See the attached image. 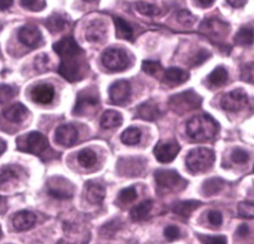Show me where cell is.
Returning a JSON list of instances; mask_svg holds the SVG:
<instances>
[{"label":"cell","instance_id":"44dd1931","mask_svg":"<svg viewBox=\"0 0 254 244\" xmlns=\"http://www.w3.org/2000/svg\"><path fill=\"white\" fill-rule=\"evenodd\" d=\"M106 197V188L99 183H88L86 190V198L92 205H101Z\"/></svg>","mask_w":254,"mask_h":244},{"label":"cell","instance_id":"836d02e7","mask_svg":"<svg viewBox=\"0 0 254 244\" xmlns=\"http://www.w3.org/2000/svg\"><path fill=\"white\" fill-rule=\"evenodd\" d=\"M138 195H136V191L134 187H127L123 188V190L119 192L118 195V201L123 205H127V203H130L133 201L136 200Z\"/></svg>","mask_w":254,"mask_h":244},{"label":"cell","instance_id":"f35d334b","mask_svg":"<svg viewBox=\"0 0 254 244\" xmlns=\"http://www.w3.org/2000/svg\"><path fill=\"white\" fill-rule=\"evenodd\" d=\"M21 5L31 11H40L46 6V0H21Z\"/></svg>","mask_w":254,"mask_h":244},{"label":"cell","instance_id":"ffe728a7","mask_svg":"<svg viewBox=\"0 0 254 244\" xmlns=\"http://www.w3.org/2000/svg\"><path fill=\"white\" fill-rule=\"evenodd\" d=\"M4 117L10 122L20 123L27 117V108L21 103H15L4 109Z\"/></svg>","mask_w":254,"mask_h":244},{"label":"cell","instance_id":"ab89813d","mask_svg":"<svg viewBox=\"0 0 254 244\" xmlns=\"http://www.w3.org/2000/svg\"><path fill=\"white\" fill-rule=\"evenodd\" d=\"M241 77L243 81L254 84V62L243 64L242 69H241Z\"/></svg>","mask_w":254,"mask_h":244},{"label":"cell","instance_id":"f1b7e54d","mask_svg":"<svg viewBox=\"0 0 254 244\" xmlns=\"http://www.w3.org/2000/svg\"><path fill=\"white\" fill-rule=\"evenodd\" d=\"M114 24H116L117 37L123 40H133V29L130 25L122 17H114Z\"/></svg>","mask_w":254,"mask_h":244},{"label":"cell","instance_id":"11a10c76","mask_svg":"<svg viewBox=\"0 0 254 244\" xmlns=\"http://www.w3.org/2000/svg\"><path fill=\"white\" fill-rule=\"evenodd\" d=\"M84 1H88V2H91V1H96V0H84Z\"/></svg>","mask_w":254,"mask_h":244},{"label":"cell","instance_id":"ac0fdd59","mask_svg":"<svg viewBox=\"0 0 254 244\" xmlns=\"http://www.w3.org/2000/svg\"><path fill=\"white\" fill-rule=\"evenodd\" d=\"M36 225V216L30 211L17 212L12 218V226L17 231H27Z\"/></svg>","mask_w":254,"mask_h":244},{"label":"cell","instance_id":"5bb4252c","mask_svg":"<svg viewBox=\"0 0 254 244\" xmlns=\"http://www.w3.org/2000/svg\"><path fill=\"white\" fill-rule=\"evenodd\" d=\"M78 139V131L76 126L72 124H64L57 128L56 130V141L62 146H72L76 144Z\"/></svg>","mask_w":254,"mask_h":244},{"label":"cell","instance_id":"484cf974","mask_svg":"<svg viewBox=\"0 0 254 244\" xmlns=\"http://www.w3.org/2000/svg\"><path fill=\"white\" fill-rule=\"evenodd\" d=\"M228 79V72L225 67L222 66H218L208 74L207 77V81L208 84L211 87H221L227 82Z\"/></svg>","mask_w":254,"mask_h":244},{"label":"cell","instance_id":"52a82bcc","mask_svg":"<svg viewBox=\"0 0 254 244\" xmlns=\"http://www.w3.org/2000/svg\"><path fill=\"white\" fill-rule=\"evenodd\" d=\"M102 63L107 69L113 72L124 71L129 66L128 55L119 49H108L102 56Z\"/></svg>","mask_w":254,"mask_h":244},{"label":"cell","instance_id":"d4e9b609","mask_svg":"<svg viewBox=\"0 0 254 244\" xmlns=\"http://www.w3.org/2000/svg\"><path fill=\"white\" fill-rule=\"evenodd\" d=\"M151 207H153V201L145 200L140 202L130 211L131 220L135 221V222H140V221L145 220L148 217L149 212H150Z\"/></svg>","mask_w":254,"mask_h":244},{"label":"cell","instance_id":"4fadbf2b","mask_svg":"<svg viewBox=\"0 0 254 244\" xmlns=\"http://www.w3.org/2000/svg\"><path fill=\"white\" fill-rule=\"evenodd\" d=\"M131 87L128 81H117L109 88V97L114 104H124L130 97Z\"/></svg>","mask_w":254,"mask_h":244},{"label":"cell","instance_id":"7402d4cb","mask_svg":"<svg viewBox=\"0 0 254 244\" xmlns=\"http://www.w3.org/2000/svg\"><path fill=\"white\" fill-rule=\"evenodd\" d=\"M160 116L159 107L154 102H145L138 108V117L144 121H155Z\"/></svg>","mask_w":254,"mask_h":244},{"label":"cell","instance_id":"7a4b0ae2","mask_svg":"<svg viewBox=\"0 0 254 244\" xmlns=\"http://www.w3.org/2000/svg\"><path fill=\"white\" fill-rule=\"evenodd\" d=\"M186 131L192 140L206 141L215 138L218 131V124L211 116L201 114L193 117L188 122Z\"/></svg>","mask_w":254,"mask_h":244},{"label":"cell","instance_id":"f907efd6","mask_svg":"<svg viewBox=\"0 0 254 244\" xmlns=\"http://www.w3.org/2000/svg\"><path fill=\"white\" fill-rule=\"evenodd\" d=\"M197 1H198V5H200L201 7H208L213 4V1H215V0H197Z\"/></svg>","mask_w":254,"mask_h":244},{"label":"cell","instance_id":"bcb514c9","mask_svg":"<svg viewBox=\"0 0 254 244\" xmlns=\"http://www.w3.org/2000/svg\"><path fill=\"white\" fill-rule=\"evenodd\" d=\"M15 96V88L11 86L2 84L1 86V101L6 102Z\"/></svg>","mask_w":254,"mask_h":244},{"label":"cell","instance_id":"7dc6e473","mask_svg":"<svg viewBox=\"0 0 254 244\" xmlns=\"http://www.w3.org/2000/svg\"><path fill=\"white\" fill-rule=\"evenodd\" d=\"M17 175L12 169L10 168H2L1 170V183H7V181L12 180V179H16Z\"/></svg>","mask_w":254,"mask_h":244},{"label":"cell","instance_id":"cb8c5ba5","mask_svg":"<svg viewBox=\"0 0 254 244\" xmlns=\"http://www.w3.org/2000/svg\"><path fill=\"white\" fill-rule=\"evenodd\" d=\"M67 24H68V20L64 14H54L47 17L46 21H45L47 30L55 32V34L62 31L67 26Z\"/></svg>","mask_w":254,"mask_h":244},{"label":"cell","instance_id":"db71d44e","mask_svg":"<svg viewBox=\"0 0 254 244\" xmlns=\"http://www.w3.org/2000/svg\"><path fill=\"white\" fill-rule=\"evenodd\" d=\"M56 244H69V243H67V242H64V241H59V242H57Z\"/></svg>","mask_w":254,"mask_h":244},{"label":"cell","instance_id":"ba28073f","mask_svg":"<svg viewBox=\"0 0 254 244\" xmlns=\"http://www.w3.org/2000/svg\"><path fill=\"white\" fill-rule=\"evenodd\" d=\"M248 96L242 91V89H236V91L230 92L225 94L221 99V107L227 112H241L247 107Z\"/></svg>","mask_w":254,"mask_h":244},{"label":"cell","instance_id":"e575fe53","mask_svg":"<svg viewBox=\"0 0 254 244\" xmlns=\"http://www.w3.org/2000/svg\"><path fill=\"white\" fill-rule=\"evenodd\" d=\"M143 71L153 77H159L163 72V66L156 61H144Z\"/></svg>","mask_w":254,"mask_h":244},{"label":"cell","instance_id":"60d3db41","mask_svg":"<svg viewBox=\"0 0 254 244\" xmlns=\"http://www.w3.org/2000/svg\"><path fill=\"white\" fill-rule=\"evenodd\" d=\"M211 54L207 51V50H200L198 52H196L195 55H193L192 59L190 60V64L192 67H196V66H200V64H202L203 62L206 61V60L210 59Z\"/></svg>","mask_w":254,"mask_h":244},{"label":"cell","instance_id":"f6af8a7d","mask_svg":"<svg viewBox=\"0 0 254 244\" xmlns=\"http://www.w3.org/2000/svg\"><path fill=\"white\" fill-rule=\"evenodd\" d=\"M164 236H165L166 240L176 241L178 238H180V230L176 226H169L164 231Z\"/></svg>","mask_w":254,"mask_h":244},{"label":"cell","instance_id":"816d5d0a","mask_svg":"<svg viewBox=\"0 0 254 244\" xmlns=\"http://www.w3.org/2000/svg\"><path fill=\"white\" fill-rule=\"evenodd\" d=\"M12 4V0H1V10H6Z\"/></svg>","mask_w":254,"mask_h":244},{"label":"cell","instance_id":"b9f144b4","mask_svg":"<svg viewBox=\"0 0 254 244\" xmlns=\"http://www.w3.org/2000/svg\"><path fill=\"white\" fill-rule=\"evenodd\" d=\"M231 159H232L233 163L243 165V164H246L250 160V155H248L247 151H245L243 149H235L232 155H231Z\"/></svg>","mask_w":254,"mask_h":244},{"label":"cell","instance_id":"1f68e13d","mask_svg":"<svg viewBox=\"0 0 254 244\" xmlns=\"http://www.w3.org/2000/svg\"><path fill=\"white\" fill-rule=\"evenodd\" d=\"M235 41L241 46H250L254 42V31L251 27H242L236 35Z\"/></svg>","mask_w":254,"mask_h":244},{"label":"cell","instance_id":"c3c4849f","mask_svg":"<svg viewBox=\"0 0 254 244\" xmlns=\"http://www.w3.org/2000/svg\"><path fill=\"white\" fill-rule=\"evenodd\" d=\"M237 235L240 236V237H247V236L250 235V227H248L246 223H243V225H241L240 227H238Z\"/></svg>","mask_w":254,"mask_h":244},{"label":"cell","instance_id":"2e32d148","mask_svg":"<svg viewBox=\"0 0 254 244\" xmlns=\"http://www.w3.org/2000/svg\"><path fill=\"white\" fill-rule=\"evenodd\" d=\"M30 96L35 103L50 104L55 98V89L51 84H37L31 89Z\"/></svg>","mask_w":254,"mask_h":244},{"label":"cell","instance_id":"4316f807","mask_svg":"<svg viewBox=\"0 0 254 244\" xmlns=\"http://www.w3.org/2000/svg\"><path fill=\"white\" fill-rule=\"evenodd\" d=\"M223 186H225V183H223L222 179H208V180H206L205 183H203L202 192L206 197H211V196L217 195V193L222 190Z\"/></svg>","mask_w":254,"mask_h":244},{"label":"cell","instance_id":"ee69618b","mask_svg":"<svg viewBox=\"0 0 254 244\" xmlns=\"http://www.w3.org/2000/svg\"><path fill=\"white\" fill-rule=\"evenodd\" d=\"M208 222H210L211 226L213 227H220L223 222V216L222 213L218 212V211H211L207 216Z\"/></svg>","mask_w":254,"mask_h":244},{"label":"cell","instance_id":"5b68a950","mask_svg":"<svg viewBox=\"0 0 254 244\" xmlns=\"http://www.w3.org/2000/svg\"><path fill=\"white\" fill-rule=\"evenodd\" d=\"M202 98L193 91H185L175 94L169 99V107L171 111L178 114H184L186 112L195 111L200 108Z\"/></svg>","mask_w":254,"mask_h":244},{"label":"cell","instance_id":"8fae6325","mask_svg":"<svg viewBox=\"0 0 254 244\" xmlns=\"http://www.w3.org/2000/svg\"><path fill=\"white\" fill-rule=\"evenodd\" d=\"M180 145L176 141H161L154 148V155L160 163H170L178 156Z\"/></svg>","mask_w":254,"mask_h":244},{"label":"cell","instance_id":"d6986e66","mask_svg":"<svg viewBox=\"0 0 254 244\" xmlns=\"http://www.w3.org/2000/svg\"><path fill=\"white\" fill-rule=\"evenodd\" d=\"M164 82L169 86H179L189 79V73L178 67H171L164 73Z\"/></svg>","mask_w":254,"mask_h":244},{"label":"cell","instance_id":"7bdbcfd3","mask_svg":"<svg viewBox=\"0 0 254 244\" xmlns=\"http://www.w3.org/2000/svg\"><path fill=\"white\" fill-rule=\"evenodd\" d=\"M202 244H227L225 236H197Z\"/></svg>","mask_w":254,"mask_h":244},{"label":"cell","instance_id":"4dcf8cb0","mask_svg":"<svg viewBox=\"0 0 254 244\" xmlns=\"http://www.w3.org/2000/svg\"><path fill=\"white\" fill-rule=\"evenodd\" d=\"M121 139L126 145H136L141 140V131L135 126H131L123 131Z\"/></svg>","mask_w":254,"mask_h":244},{"label":"cell","instance_id":"8992f818","mask_svg":"<svg viewBox=\"0 0 254 244\" xmlns=\"http://www.w3.org/2000/svg\"><path fill=\"white\" fill-rule=\"evenodd\" d=\"M99 106V96L96 89H84L77 96L73 108L74 116H88L94 113Z\"/></svg>","mask_w":254,"mask_h":244},{"label":"cell","instance_id":"d590c367","mask_svg":"<svg viewBox=\"0 0 254 244\" xmlns=\"http://www.w3.org/2000/svg\"><path fill=\"white\" fill-rule=\"evenodd\" d=\"M176 19H178V21L180 22L181 25H184V26L191 27L193 24H195L196 17L193 16L190 11H188V10H181V11L178 12Z\"/></svg>","mask_w":254,"mask_h":244},{"label":"cell","instance_id":"9a60e30c","mask_svg":"<svg viewBox=\"0 0 254 244\" xmlns=\"http://www.w3.org/2000/svg\"><path fill=\"white\" fill-rule=\"evenodd\" d=\"M86 39L87 41L89 42H101L103 41L104 37L107 35V26H106V22L103 20H92L86 27Z\"/></svg>","mask_w":254,"mask_h":244},{"label":"cell","instance_id":"74e56055","mask_svg":"<svg viewBox=\"0 0 254 244\" xmlns=\"http://www.w3.org/2000/svg\"><path fill=\"white\" fill-rule=\"evenodd\" d=\"M35 68L40 73L46 72L50 69V59L46 54H41L35 59Z\"/></svg>","mask_w":254,"mask_h":244},{"label":"cell","instance_id":"30bf717a","mask_svg":"<svg viewBox=\"0 0 254 244\" xmlns=\"http://www.w3.org/2000/svg\"><path fill=\"white\" fill-rule=\"evenodd\" d=\"M155 181L161 188H180L181 185H185V180L174 170H159L155 173Z\"/></svg>","mask_w":254,"mask_h":244},{"label":"cell","instance_id":"e0dca14e","mask_svg":"<svg viewBox=\"0 0 254 244\" xmlns=\"http://www.w3.org/2000/svg\"><path fill=\"white\" fill-rule=\"evenodd\" d=\"M200 30L203 34L210 35V36L222 37L225 36V35L227 34L228 30H230V25H227L226 22L221 21V20L218 19H208L202 22Z\"/></svg>","mask_w":254,"mask_h":244},{"label":"cell","instance_id":"f546056e","mask_svg":"<svg viewBox=\"0 0 254 244\" xmlns=\"http://www.w3.org/2000/svg\"><path fill=\"white\" fill-rule=\"evenodd\" d=\"M79 165L84 169H92L97 164V155L91 149H83L77 155Z\"/></svg>","mask_w":254,"mask_h":244},{"label":"cell","instance_id":"681fc988","mask_svg":"<svg viewBox=\"0 0 254 244\" xmlns=\"http://www.w3.org/2000/svg\"><path fill=\"white\" fill-rule=\"evenodd\" d=\"M228 4L233 7H243L248 2V0H227Z\"/></svg>","mask_w":254,"mask_h":244},{"label":"cell","instance_id":"3957f363","mask_svg":"<svg viewBox=\"0 0 254 244\" xmlns=\"http://www.w3.org/2000/svg\"><path fill=\"white\" fill-rule=\"evenodd\" d=\"M17 149L24 153L34 154V155L41 156L45 159V155L49 156V153L52 154L54 151L50 148L49 140L46 136L42 135L39 131H31L26 135L20 136L16 140Z\"/></svg>","mask_w":254,"mask_h":244},{"label":"cell","instance_id":"277c9868","mask_svg":"<svg viewBox=\"0 0 254 244\" xmlns=\"http://www.w3.org/2000/svg\"><path fill=\"white\" fill-rule=\"evenodd\" d=\"M215 163V154L212 150L206 148H197L190 151L186 158L189 170L192 174L203 173L208 170Z\"/></svg>","mask_w":254,"mask_h":244},{"label":"cell","instance_id":"6da1fadb","mask_svg":"<svg viewBox=\"0 0 254 244\" xmlns=\"http://www.w3.org/2000/svg\"><path fill=\"white\" fill-rule=\"evenodd\" d=\"M54 50L61 57L59 73L69 82L83 79L89 71L86 55L73 37L67 36L54 45Z\"/></svg>","mask_w":254,"mask_h":244},{"label":"cell","instance_id":"8d00e7d4","mask_svg":"<svg viewBox=\"0 0 254 244\" xmlns=\"http://www.w3.org/2000/svg\"><path fill=\"white\" fill-rule=\"evenodd\" d=\"M238 215L243 218H254V203L241 202L237 207Z\"/></svg>","mask_w":254,"mask_h":244},{"label":"cell","instance_id":"9c48e42d","mask_svg":"<svg viewBox=\"0 0 254 244\" xmlns=\"http://www.w3.org/2000/svg\"><path fill=\"white\" fill-rule=\"evenodd\" d=\"M73 186L69 181L62 178H54L49 180V195L57 200H68L73 195Z\"/></svg>","mask_w":254,"mask_h":244},{"label":"cell","instance_id":"83f0119b","mask_svg":"<svg viewBox=\"0 0 254 244\" xmlns=\"http://www.w3.org/2000/svg\"><path fill=\"white\" fill-rule=\"evenodd\" d=\"M122 122H123V118L121 113L116 111H107L101 118V126L103 129H112L121 125Z\"/></svg>","mask_w":254,"mask_h":244},{"label":"cell","instance_id":"7c38bea8","mask_svg":"<svg viewBox=\"0 0 254 244\" xmlns=\"http://www.w3.org/2000/svg\"><path fill=\"white\" fill-rule=\"evenodd\" d=\"M17 37H19L20 42L29 49H36L42 42V35L40 30L37 27L31 26V25L22 26L19 30Z\"/></svg>","mask_w":254,"mask_h":244},{"label":"cell","instance_id":"9f6ffc18","mask_svg":"<svg viewBox=\"0 0 254 244\" xmlns=\"http://www.w3.org/2000/svg\"><path fill=\"white\" fill-rule=\"evenodd\" d=\"M253 171H254V169H253Z\"/></svg>","mask_w":254,"mask_h":244},{"label":"cell","instance_id":"d6a6232c","mask_svg":"<svg viewBox=\"0 0 254 244\" xmlns=\"http://www.w3.org/2000/svg\"><path fill=\"white\" fill-rule=\"evenodd\" d=\"M135 9L139 14L145 15V16H156L160 14V9L153 4H149L145 1H138L135 4Z\"/></svg>","mask_w":254,"mask_h":244},{"label":"cell","instance_id":"603a6c76","mask_svg":"<svg viewBox=\"0 0 254 244\" xmlns=\"http://www.w3.org/2000/svg\"><path fill=\"white\" fill-rule=\"evenodd\" d=\"M201 206V202L198 201H180V202H176L173 206V211L178 216H181L184 218L190 217L191 213L198 208Z\"/></svg>","mask_w":254,"mask_h":244},{"label":"cell","instance_id":"f5cc1de1","mask_svg":"<svg viewBox=\"0 0 254 244\" xmlns=\"http://www.w3.org/2000/svg\"><path fill=\"white\" fill-rule=\"evenodd\" d=\"M5 149H6V145H5V141H1V154L5 153Z\"/></svg>","mask_w":254,"mask_h":244}]
</instances>
